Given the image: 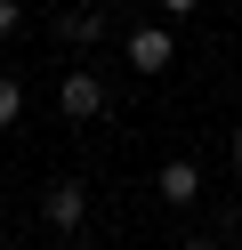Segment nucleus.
<instances>
[{"mask_svg":"<svg viewBox=\"0 0 242 250\" xmlns=\"http://www.w3.org/2000/svg\"><path fill=\"white\" fill-rule=\"evenodd\" d=\"M57 105H65V121H97V113H105V81H97L89 65H73L65 89H57Z\"/></svg>","mask_w":242,"mask_h":250,"instance_id":"1","label":"nucleus"},{"mask_svg":"<svg viewBox=\"0 0 242 250\" xmlns=\"http://www.w3.org/2000/svg\"><path fill=\"white\" fill-rule=\"evenodd\" d=\"M81 210H89V194H81V178H57V186L41 194V218H48L57 234H73V226H81Z\"/></svg>","mask_w":242,"mask_h":250,"instance_id":"2","label":"nucleus"},{"mask_svg":"<svg viewBox=\"0 0 242 250\" xmlns=\"http://www.w3.org/2000/svg\"><path fill=\"white\" fill-rule=\"evenodd\" d=\"M154 194L170 202V210H186V202H202V169L177 153V162H161V178H154Z\"/></svg>","mask_w":242,"mask_h":250,"instance_id":"3","label":"nucleus"},{"mask_svg":"<svg viewBox=\"0 0 242 250\" xmlns=\"http://www.w3.org/2000/svg\"><path fill=\"white\" fill-rule=\"evenodd\" d=\"M170 57H177V41L161 33V24H137V33H129V65L137 73H170Z\"/></svg>","mask_w":242,"mask_h":250,"instance_id":"4","label":"nucleus"},{"mask_svg":"<svg viewBox=\"0 0 242 250\" xmlns=\"http://www.w3.org/2000/svg\"><path fill=\"white\" fill-rule=\"evenodd\" d=\"M57 33L73 41V49H97V41H105V17H97V8H65V17H57Z\"/></svg>","mask_w":242,"mask_h":250,"instance_id":"5","label":"nucleus"},{"mask_svg":"<svg viewBox=\"0 0 242 250\" xmlns=\"http://www.w3.org/2000/svg\"><path fill=\"white\" fill-rule=\"evenodd\" d=\"M16 113H24V89H16V73H0V129H16Z\"/></svg>","mask_w":242,"mask_h":250,"instance_id":"6","label":"nucleus"},{"mask_svg":"<svg viewBox=\"0 0 242 250\" xmlns=\"http://www.w3.org/2000/svg\"><path fill=\"white\" fill-rule=\"evenodd\" d=\"M16 17H24V0H0V41L16 33Z\"/></svg>","mask_w":242,"mask_h":250,"instance_id":"7","label":"nucleus"},{"mask_svg":"<svg viewBox=\"0 0 242 250\" xmlns=\"http://www.w3.org/2000/svg\"><path fill=\"white\" fill-rule=\"evenodd\" d=\"M161 8H170V17H186V8H202V0H161Z\"/></svg>","mask_w":242,"mask_h":250,"instance_id":"8","label":"nucleus"},{"mask_svg":"<svg viewBox=\"0 0 242 250\" xmlns=\"http://www.w3.org/2000/svg\"><path fill=\"white\" fill-rule=\"evenodd\" d=\"M234 162H242V129H234Z\"/></svg>","mask_w":242,"mask_h":250,"instance_id":"9","label":"nucleus"},{"mask_svg":"<svg viewBox=\"0 0 242 250\" xmlns=\"http://www.w3.org/2000/svg\"><path fill=\"white\" fill-rule=\"evenodd\" d=\"M177 250H210V242H177Z\"/></svg>","mask_w":242,"mask_h":250,"instance_id":"10","label":"nucleus"},{"mask_svg":"<svg viewBox=\"0 0 242 250\" xmlns=\"http://www.w3.org/2000/svg\"><path fill=\"white\" fill-rule=\"evenodd\" d=\"M234 218H242V202H234Z\"/></svg>","mask_w":242,"mask_h":250,"instance_id":"11","label":"nucleus"}]
</instances>
